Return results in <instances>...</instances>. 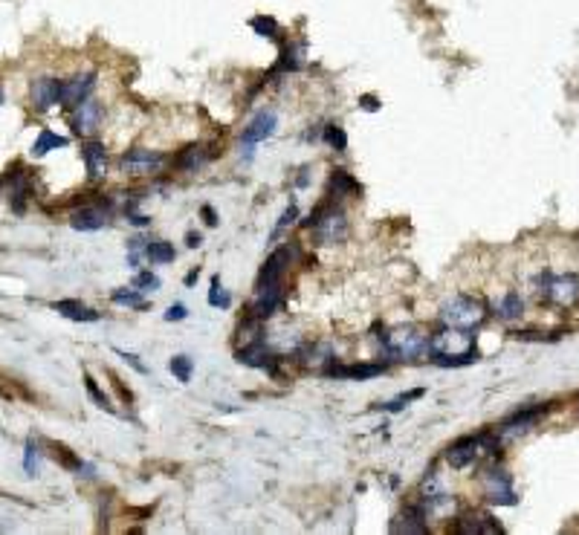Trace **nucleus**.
Listing matches in <instances>:
<instances>
[{
    "mask_svg": "<svg viewBox=\"0 0 579 535\" xmlns=\"http://www.w3.org/2000/svg\"><path fill=\"white\" fill-rule=\"evenodd\" d=\"M382 353L394 362H414L420 356L432 353V347H429L426 330H420L417 324H400L394 330H385Z\"/></svg>",
    "mask_w": 579,
    "mask_h": 535,
    "instance_id": "1",
    "label": "nucleus"
},
{
    "mask_svg": "<svg viewBox=\"0 0 579 535\" xmlns=\"http://www.w3.org/2000/svg\"><path fill=\"white\" fill-rule=\"evenodd\" d=\"M304 226L310 229L313 226V240L319 246H336L348 238V217L342 208L330 206V203H322L310 211V217L304 220Z\"/></svg>",
    "mask_w": 579,
    "mask_h": 535,
    "instance_id": "2",
    "label": "nucleus"
},
{
    "mask_svg": "<svg viewBox=\"0 0 579 535\" xmlns=\"http://www.w3.org/2000/svg\"><path fill=\"white\" fill-rule=\"evenodd\" d=\"M440 319L447 327L461 330V333H472L484 319H486V307L472 298V295H455L447 304L440 307Z\"/></svg>",
    "mask_w": 579,
    "mask_h": 535,
    "instance_id": "3",
    "label": "nucleus"
},
{
    "mask_svg": "<svg viewBox=\"0 0 579 535\" xmlns=\"http://www.w3.org/2000/svg\"><path fill=\"white\" fill-rule=\"evenodd\" d=\"M484 480V498L489 504H499V507H516V489H513V477L504 469H486L481 475Z\"/></svg>",
    "mask_w": 579,
    "mask_h": 535,
    "instance_id": "4",
    "label": "nucleus"
},
{
    "mask_svg": "<svg viewBox=\"0 0 579 535\" xmlns=\"http://www.w3.org/2000/svg\"><path fill=\"white\" fill-rule=\"evenodd\" d=\"M542 298L551 304H559V307H570L579 298V278L573 272L570 275L545 272L542 275Z\"/></svg>",
    "mask_w": 579,
    "mask_h": 535,
    "instance_id": "5",
    "label": "nucleus"
},
{
    "mask_svg": "<svg viewBox=\"0 0 579 535\" xmlns=\"http://www.w3.org/2000/svg\"><path fill=\"white\" fill-rule=\"evenodd\" d=\"M281 304H284V287H281V281H273V284H258L249 316H255V319H261V322H264V319H270L273 313H278Z\"/></svg>",
    "mask_w": 579,
    "mask_h": 535,
    "instance_id": "6",
    "label": "nucleus"
},
{
    "mask_svg": "<svg viewBox=\"0 0 579 535\" xmlns=\"http://www.w3.org/2000/svg\"><path fill=\"white\" fill-rule=\"evenodd\" d=\"M551 411V403L548 406H533V408H521V411H516L496 434L501 437V440H510V437H518V434H524V431H530L533 425H536L545 414Z\"/></svg>",
    "mask_w": 579,
    "mask_h": 535,
    "instance_id": "7",
    "label": "nucleus"
},
{
    "mask_svg": "<svg viewBox=\"0 0 579 535\" xmlns=\"http://www.w3.org/2000/svg\"><path fill=\"white\" fill-rule=\"evenodd\" d=\"M96 87V73H84V75H75L70 81H61V105L64 107H78L87 96L93 93Z\"/></svg>",
    "mask_w": 579,
    "mask_h": 535,
    "instance_id": "8",
    "label": "nucleus"
},
{
    "mask_svg": "<svg viewBox=\"0 0 579 535\" xmlns=\"http://www.w3.org/2000/svg\"><path fill=\"white\" fill-rule=\"evenodd\" d=\"M276 125H278V116H276V110H261L246 127H244V137H241V142H249V145H255V142H264V139H270L273 133H276Z\"/></svg>",
    "mask_w": 579,
    "mask_h": 535,
    "instance_id": "9",
    "label": "nucleus"
},
{
    "mask_svg": "<svg viewBox=\"0 0 579 535\" xmlns=\"http://www.w3.org/2000/svg\"><path fill=\"white\" fill-rule=\"evenodd\" d=\"M296 258V246H281V249H276L270 258H266V263H264V270H261V275H258V284H273V281H281V275H284V270L290 266V260Z\"/></svg>",
    "mask_w": 579,
    "mask_h": 535,
    "instance_id": "10",
    "label": "nucleus"
},
{
    "mask_svg": "<svg viewBox=\"0 0 579 535\" xmlns=\"http://www.w3.org/2000/svg\"><path fill=\"white\" fill-rule=\"evenodd\" d=\"M162 165V154H157V151H145V148H137V151H127L125 157H122V168L127 171V174H151V171H157Z\"/></svg>",
    "mask_w": 579,
    "mask_h": 535,
    "instance_id": "11",
    "label": "nucleus"
},
{
    "mask_svg": "<svg viewBox=\"0 0 579 535\" xmlns=\"http://www.w3.org/2000/svg\"><path fill=\"white\" fill-rule=\"evenodd\" d=\"M32 102L38 110H50L61 102V81L56 78H35L32 81Z\"/></svg>",
    "mask_w": 579,
    "mask_h": 535,
    "instance_id": "12",
    "label": "nucleus"
},
{
    "mask_svg": "<svg viewBox=\"0 0 579 535\" xmlns=\"http://www.w3.org/2000/svg\"><path fill=\"white\" fill-rule=\"evenodd\" d=\"M426 518H429L426 509H423L420 504H412V507L403 509V515H400V518L391 524V532H414V535H423V532L429 529Z\"/></svg>",
    "mask_w": 579,
    "mask_h": 535,
    "instance_id": "13",
    "label": "nucleus"
},
{
    "mask_svg": "<svg viewBox=\"0 0 579 535\" xmlns=\"http://www.w3.org/2000/svg\"><path fill=\"white\" fill-rule=\"evenodd\" d=\"M99 122H102V105H99V102L84 99V102L75 107V119H73V125H75L78 133H93V130L99 127Z\"/></svg>",
    "mask_w": 579,
    "mask_h": 535,
    "instance_id": "14",
    "label": "nucleus"
},
{
    "mask_svg": "<svg viewBox=\"0 0 579 535\" xmlns=\"http://www.w3.org/2000/svg\"><path fill=\"white\" fill-rule=\"evenodd\" d=\"M385 371V365L374 362V365H333L328 368V376L333 379H356V382H362V379H374Z\"/></svg>",
    "mask_w": 579,
    "mask_h": 535,
    "instance_id": "15",
    "label": "nucleus"
},
{
    "mask_svg": "<svg viewBox=\"0 0 579 535\" xmlns=\"http://www.w3.org/2000/svg\"><path fill=\"white\" fill-rule=\"evenodd\" d=\"M108 220H110V214L105 208H81V211L73 214L70 223H73V229H78V232H99V229L108 226Z\"/></svg>",
    "mask_w": 579,
    "mask_h": 535,
    "instance_id": "16",
    "label": "nucleus"
},
{
    "mask_svg": "<svg viewBox=\"0 0 579 535\" xmlns=\"http://www.w3.org/2000/svg\"><path fill=\"white\" fill-rule=\"evenodd\" d=\"M53 309H56V313H61L64 319H70V322H99V313H96V309H93V307H87V304H81V301H75V298L56 301Z\"/></svg>",
    "mask_w": 579,
    "mask_h": 535,
    "instance_id": "17",
    "label": "nucleus"
},
{
    "mask_svg": "<svg viewBox=\"0 0 579 535\" xmlns=\"http://www.w3.org/2000/svg\"><path fill=\"white\" fill-rule=\"evenodd\" d=\"M81 159H84V168L90 176H102L105 168H108V151L102 142H84L81 145Z\"/></svg>",
    "mask_w": 579,
    "mask_h": 535,
    "instance_id": "18",
    "label": "nucleus"
},
{
    "mask_svg": "<svg viewBox=\"0 0 579 535\" xmlns=\"http://www.w3.org/2000/svg\"><path fill=\"white\" fill-rule=\"evenodd\" d=\"M432 362H434L437 368H461V365H472V362H478V347L469 344V347H464L461 353H434V356H432Z\"/></svg>",
    "mask_w": 579,
    "mask_h": 535,
    "instance_id": "19",
    "label": "nucleus"
},
{
    "mask_svg": "<svg viewBox=\"0 0 579 535\" xmlns=\"http://www.w3.org/2000/svg\"><path fill=\"white\" fill-rule=\"evenodd\" d=\"M56 148H67V137H58V133H53L50 127H43V130L38 133L35 145H32V154H35V157H43V154H50V151H56Z\"/></svg>",
    "mask_w": 579,
    "mask_h": 535,
    "instance_id": "20",
    "label": "nucleus"
},
{
    "mask_svg": "<svg viewBox=\"0 0 579 535\" xmlns=\"http://www.w3.org/2000/svg\"><path fill=\"white\" fill-rule=\"evenodd\" d=\"M330 191L336 197H348V194H362V186L356 183L348 171H333L330 174Z\"/></svg>",
    "mask_w": 579,
    "mask_h": 535,
    "instance_id": "21",
    "label": "nucleus"
},
{
    "mask_svg": "<svg viewBox=\"0 0 579 535\" xmlns=\"http://www.w3.org/2000/svg\"><path fill=\"white\" fill-rule=\"evenodd\" d=\"M206 159H209V154H206L200 145H192V148H186V151L180 154V159H177V168H183V171H197V168L206 165Z\"/></svg>",
    "mask_w": 579,
    "mask_h": 535,
    "instance_id": "22",
    "label": "nucleus"
},
{
    "mask_svg": "<svg viewBox=\"0 0 579 535\" xmlns=\"http://www.w3.org/2000/svg\"><path fill=\"white\" fill-rule=\"evenodd\" d=\"M113 304H119V307H137V309H142V307H148L145 304V298H142V292L137 290V287H119V290H113Z\"/></svg>",
    "mask_w": 579,
    "mask_h": 535,
    "instance_id": "23",
    "label": "nucleus"
},
{
    "mask_svg": "<svg viewBox=\"0 0 579 535\" xmlns=\"http://www.w3.org/2000/svg\"><path fill=\"white\" fill-rule=\"evenodd\" d=\"M145 258L151 263H171L174 260V246L165 243V240H154V243L145 246Z\"/></svg>",
    "mask_w": 579,
    "mask_h": 535,
    "instance_id": "24",
    "label": "nucleus"
},
{
    "mask_svg": "<svg viewBox=\"0 0 579 535\" xmlns=\"http://www.w3.org/2000/svg\"><path fill=\"white\" fill-rule=\"evenodd\" d=\"M521 309H524L521 295H518V292H507V295H504V301L499 304V316H501V319H507V322H513V319H518V316H521Z\"/></svg>",
    "mask_w": 579,
    "mask_h": 535,
    "instance_id": "25",
    "label": "nucleus"
},
{
    "mask_svg": "<svg viewBox=\"0 0 579 535\" xmlns=\"http://www.w3.org/2000/svg\"><path fill=\"white\" fill-rule=\"evenodd\" d=\"M171 374L180 379V382H192V371H194V362L189 359V356H174L171 359Z\"/></svg>",
    "mask_w": 579,
    "mask_h": 535,
    "instance_id": "26",
    "label": "nucleus"
},
{
    "mask_svg": "<svg viewBox=\"0 0 579 535\" xmlns=\"http://www.w3.org/2000/svg\"><path fill=\"white\" fill-rule=\"evenodd\" d=\"M209 304H212V307H220V309H226V307L232 304L229 292H226L224 287H220V278H217V275L212 278V290H209Z\"/></svg>",
    "mask_w": 579,
    "mask_h": 535,
    "instance_id": "27",
    "label": "nucleus"
},
{
    "mask_svg": "<svg viewBox=\"0 0 579 535\" xmlns=\"http://www.w3.org/2000/svg\"><path fill=\"white\" fill-rule=\"evenodd\" d=\"M325 142L333 148V151H345L348 148V137H345V130L339 125H328L325 127Z\"/></svg>",
    "mask_w": 579,
    "mask_h": 535,
    "instance_id": "28",
    "label": "nucleus"
},
{
    "mask_svg": "<svg viewBox=\"0 0 579 535\" xmlns=\"http://www.w3.org/2000/svg\"><path fill=\"white\" fill-rule=\"evenodd\" d=\"M252 29H255L258 35H264V38H276V35H278V23H276V18H266V15L252 18Z\"/></svg>",
    "mask_w": 579,
    "mask_h": 535,
    "instance_id": "29",
    "label": "nucleus"
},
{
    "mask_svg": "<svg viewBox=\"0 0 579 535\" xmlns=\"http://www.w3.org/2000/svg\"><path fill=\"white\" fill-rule=\"evenodd\" d=\"M423 393H426L423 388H417V391H409V393H403V396H397V399H391V403H385L382 408H385V411H403V408H406L409 403H414V399H420Z\"/></svg>",
    "mask_w": 579,
    "mask_h": 535,
    "instance_id": "30",
    "label": "nucleus"
},
{
    "mask_svg": "<svg viewBox=\"0 0 579 535\" xmlns=\"http://www.w3.org/2000/svg\"><path fill=\"white\" fill-rule=\"evenodd\" d=\"M160 275H154V272H140L137 278H133V287H137L140 292H157L160 290Z\"/></svg>",
    "mask_w": 579,
    "mask_h": 535,
    "instance_id": "31",
    "label": "nucleus"
},
{
    "mask_svg": "<svg viewBox=\"0 0 579 535\" xmlns=\"http://www.w3.org/2000/svg\"><path fill=\"white\" fill-rule=\"evenodd\" d=\"M53 452H56V460H61L67 469H78L81 472V460L67 449V445H58V443H53Z\"/></svg>",
    "mask_w": 579,
    "mask_h": 535,
    "instance_id": "32",
    "label": "nucleus"
},
{
    "mask_svg": "<svg viewBox=\"0 0 579 535\" xmlns=\"http://www.w3.org/2000/svg\"><path fill=\"white\" fill-rule=\"evenodd\" d=\"M38 460H41V449L29 440V443H26V455H24V469H26V475H35V472H38Z\"/></svg>",
    "mask_w": 579,
    "mask_h": 535,
    "instance_id": "33",
    "label": "nucleus"
},
{
    "mask_svg": "<svg viewBox=\"0 0 579 535\" xmlns=\"http://www.w3.org/2000/svg\"><path fill=\"white\" fill-rule=\"evenodd\" d=\"M145 240H140V238H133L130 243H127V263L133 266V270H137V266H140V258L145 255Z\"/></svg>",
    "mask_w": 579,
    "mask_h": 535,
    "instance_id": "34",
    "label": "nucleus"
},
{
    "mask_svg": "<svg viewBox=\"0 0 579 535\" xmlns=\"http://www.w3.org/2000/svg\"><path fill=\"white\" fill-rule=\"evenodd\" d=\"M84 385H87V393H90V396L96 399V406H99V408H108V411L113 408V406H110V399H108V396H105V393H102V391L96 388L93 376H84Z\"/></svg>",
    "mask_w": 579,
    "mask_h": 535,
    "instance_id": "35",
    "label": "nucleus"
},
{
    "mask_svg": "<svg viewBox=\"0 0 579 535\" xmlns=\"http://www.w3.org/2000/svg\"><path fill=\"white\" fill-rule=\"evenodd\" d=\"M296 217H298V208H296V203H290V206H287V208H284V214H281V220H278V226H276V232H273V238H278V235H281V232H284V229H287V226H290V223H293V220H296Z\"/></svg>",
    "mask_w": 579,
    "mask_h": 535,
    "instance_id": "36",
    "label": "nucleus"
},
{
    "mask_svg": "<svg viewBox=\"0 0 579 535\" xmlns=\"http://www.w3.org/2000/svg\"><path fill=\"white\" fill-rule=\"evenodd\" d=\"M186 316H189L186 304H171V307H168V313H165V322H183Z\"/></svg>",
    "mask_w": 579,
    "mask_h": 535,
    "instance_id": "37",
    "label": "nucleus"
},
{
    "mask_svg": "<svg viewBox=\"0 0 579 535\" xmlns=\"http://www.w3.org/2000/svg\"><path fill=\"white\" fill-rule=\"evenodd\" d=\"M116 353H119L122 359H125V362L133 368V371H137V374H148V368L140 362V356H137V353H125V350H116Z\"/></svg>",
    "mask_w": 579,
    "mask_h": 535,
    "instance_id": "38",
    "label": "nucleus"
},
{
    "mask_svg": "<svg viewBox=\"0 0 579 535\" xmlns=\"http://www.w3.org/2000/svg\"><path fill=\"white\" fill-rule=\"evenodd\" d=\"M203 217H206L209 226H217V214H214V208H212V206H203Z\"/></svg>",
    "mask_w": 579,
    "mask_h": 535,
    "instance_id": "39",
    "label": "nucleus"
},
{
    "mask_svg": "<svg viewBox=\"0 0 579 535\" xmlns=\"http://www.w3.org/2000/svg\"><path fill=\"white\" fill-rule=\"evenodd\" d=\"M360 105H362L365 110H377V107H380V102H377L374 96H362V99H360Z\"/></svg>",
    "mask_w": 579,
    "mask_h": 535,
    "instance_id": "40",
    "label": "nucleus"
},
{
    "mask_svg": "<svg viewBox=\"0 0 579 535\" xmlns=\"http://www.w3.org/2000/svg\"><path fill=\"white\" fill-rule=\"evenodd\" d=\"M186 240H189V246H192V249L203 243V238H200V235H194V232H189V235H186Z\"/></svg>",
    "mask_w": 579,
    "mask_h": 535,
    "instance_id": "41",
    "label": "nucleus"
},
{
    "mask_svg": "<svg viewBox=\"0 0 579 535\" xmlns=\"http://www.w3.org/2000/svg\"><path fill=\"white\" fill-rule=\"evenodd\" d=\"M197 275H200V270H192V272L186 275V284H194V281H197Z\"/></svg>",
    "mask_w": 579,
    "mask_h": 535,
    "instance_id": "42",
    "label": "nucleus"
},
{
    "mask_svg": "<svg viewBox=\"0 0 579 535\" xmlns=\"http://www.w3.org/2000/svg\"><path fill=\"white\" fill-rule=\"evenodd\" d=\"M0 105H4V90H0Z\"/></svg>",
    "mask_w": 579,
    "mask_h": 535,
    "instance_id": "43",
    "label": "nucleus"
}]
</instances>
